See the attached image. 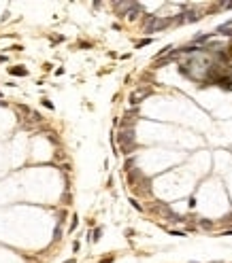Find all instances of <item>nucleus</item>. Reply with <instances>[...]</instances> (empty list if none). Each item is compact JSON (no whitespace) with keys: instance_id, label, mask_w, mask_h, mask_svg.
<instances>
[{"instance_id":"1","label":"nucleus","mask_w":232,"mask_h":263,"mask_svg":"<svg viewBox=\"0 0 232 263\" xmlns=\"http://www.w3.org/2000/svg\"><path fill=\"white\" fill-rule=\"evenodd\" d=\"M171 23H175L173 17H158V15H149V17H147V23H145V32L153 34V32H160V30L168 28Z\"/></svg>"},{"instance_id":"2","label":"nucleus","mask_w":232,"mask_h":263,"mask_svg":"<svg viewBox=\"0 0 232 263\" xmlns=\"http://www.w3.org/2000/svg\"><path fill=\"white\" fill-rule=\"evenodd\" d=\"M117 140H119V147H121V153H132V149H134V130H121L119 136H117Z\"/></svg>"},{"instance_id":"3","label":"nucleus","mask_w":232,"mask_h":263,"mask_svg":"<svg viewBox=\"0 0 232 263\" xmlns=\"http://www.w3.org/2000/svg\"><path fill=\"white\" fill-rule=\"evenodd\" d=\"M213 36H215V32H209V34H200V36H196L194 38V45H200V43H207V40H211Z\"/></svg>"},{"instance_id":"4","label":"nucleus","mask_w":232,"mask_h":263,"mask_svg":"<svg viewBox=\"0 0 232 263\" xmlns=\"http://www.w3.org/2000/svg\"><path fill=\"white\" fill-rule=\"evenodd\" d=\"M9 72H11V74H19V77H28V70L26 68H9Z\"/></svg>"},{"instance_id":"5","label":"nucleus","mask_w":232,"mask_h":263,"mask_svg":"<svg viewBox=\"0 0 232 263\" xmlns=\"http://www.w3.org/2000/svg\"><path fill=\"white\" fill-rule=\"evenodd\" d=\"M200 227H204V229H211V227H213V223H211V221H207V219H202V221H200Z\"/></svg>"},{"instance_id":"6","label":"nucleus","mask_w":232,"mask_h":263,"mask_svg":"<svg viewBox=\"0 0 232 263\" xmlns=\"http://www.w3.org/2000/svg\"><path fill=\"white\" fill-rule=\"evenodd\" d=\"M100 233H102V229H100V227H96V231H94V238H92V240H94V242H98V240H100Z\"/></svg>"},{"instance_id":"7","label":"nucleus","mask_w":232,"mask_h":263,"mask_svg":"<svg viewBox=\"0 0 232 263\" xmlns=\"http://www.w3.org/2000/svg\"><path fill=\"white\" fill-rule=\"evenodd\" d=\"M149 43H151V38H143V40H141V43L136 45V49H141V47H145V45H149Z\"/></svg>"},{"instance_id":"8","label":"nucleus","mask_w":232,"mask_h":263,"mask_svg":"<svg viewBox=\"0 0 232 263\" xmlns=\"http://www.w3.org/2000/svg\"><path fill=\"white\" fill-rule=\"evenodd\" d=\"M130 202H132V208H136V210H143V206L136 202V199H130Z\"/></svg>"},{"instance_id":"9","label":"nucleus","mask_w":232,"mask_h":263,"mask_svg":"<svg viewBox=\"0 0 232 263\" xmlns=\"http://www.w3.org/2000/svg\"><path fill=\"white\" fill-rule=\"evenodd\" d=\"M77 225H79V221H77V216H75V221L70 223V231H75V229H77Z\"/></svg>"},{"instance_id":"10","label":"nucleus","mask_w":232,"mask_h":263,"mask_svg":"<svg viewBox=\"0 0 232 263\" xmlns=\"http://www.w3.org/2000/svg\"><path fill=\"white\" fill-rule=\"evenodd\" d=\"M187 206L194 208V206H196V199H194V197H190V199H187Z\"/></svg>"},{"instance_id":"11","label":"nucleus","mask_w":232,"mask_h":263,"mask_svg":"<svg viewBox=\"0 0 232 263\" xmlns=\"http://www.w3.org/2000/svg\"><path fill=\"white\" fill-rule=\"evenodd\" d=\"M221 223H232V214H228V216H224V219H221Z\"/></svg>"},{"instance_id":"12","label":"nucleus","mask_w":232,"mask_h":263,"mask_svg":"<svg viewBox=\"0 0 232 263\" xmlns=\"http://www.w3.org/2000/svg\"><path fill=\"white\" fill-rule=\"evenodd\" d=\"M113 261V257H104V259H100V263H111Z\"/></svg>"},{"instance_id":"13","label":"nucleus","mask_w":232,"mask_h":263,"mask_svg":"<svg viewBox=\"0 0 232 263\" xmlns=\"http://www.w3.org/2000/svg\"><path fill=\"white\" fill-rule=\"evenodd\" d=\"M221 6H224V9H232V2H221Z\"/></svg>"},{"instance_id":"14","label":"nucleus","mask_w":232,"mask_h":263,"mask_svg":"<svg viewBox=\"0 0 232 263\" xmlns=\"http://www.w3.org/2000/svg\"><path fill=\"white\" fill-rule=\"evenodd\" d=\"M219 235H232V229H226V231H221Z\"/></svg>"},{"instance_id":"15","label":"nucleus","mask_w":232,"mask_h":263,"mask_svg":"<svg viewBox=\"0 0 232 263\" xmlns=\"http://www.w3.org/2000/svg\"><path fill=\"white\" fill-rule=\"evenodd\" d=\"M4 60H6V57H4V55H0V62H4Z\"/></svg>"},{"instance_id":"16","label":"nucleus","mask_w":232,"mask_h":263,"mask_svg":"<svg viewBox=\"0 0 232 263\" xmlns=\"http://www.w3.org/2000/svg\"><path fill=\"white\" fill-rule=\"evenodd\" d=\"M211 263H221V261H211Z\"/></svg>"},{"instance_id":"17","label":"nucleus","mask_w":232,"mask_h":263,"mask_svg":"<svg viewBox=\"0 0 232 263\" xmlns=\"http://www.w3.org/2000/svg\"><path fill=\"white\" fill-rule=\"evenodd\" d=\"M192 263H198V261H192Z\"/></svg>"}]
</instances>
